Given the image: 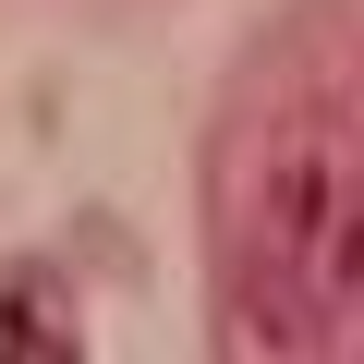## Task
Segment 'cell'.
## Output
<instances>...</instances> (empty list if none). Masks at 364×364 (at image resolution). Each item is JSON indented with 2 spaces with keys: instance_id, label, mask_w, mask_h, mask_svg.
Here are the masks:
<instances>
[{
  "instance_id": "1",
  "label": "cell",
  "mask_w": 364,
  "mask_h": 364,
  "mask_svg": "<svg viewBox=\"0 0 364 364\" xmlns=\"http://www.w3.org/2000/svg\"><path fill=\"white\" fill-rule=\"evenodd\" d=\"M231 291H243V328H267L279 352H304L364 304V158L340 134H279L255 158Z\"/></svg>"
},
{
  "instance_id": "2",
  "label": "cell",
  "mask_w": 364,
  "mask_h": 364,
  "mask_svg": "<svg viewBox=\"0 0 364 364\" xmlns=\"http://www.w3.org/2000/svg\"><path fill=\"white\" fill-rule=\"evenodd\" d=\"M0 364H85V328L25 279V267H0Z\"/></svg>"
}]
</instances>
